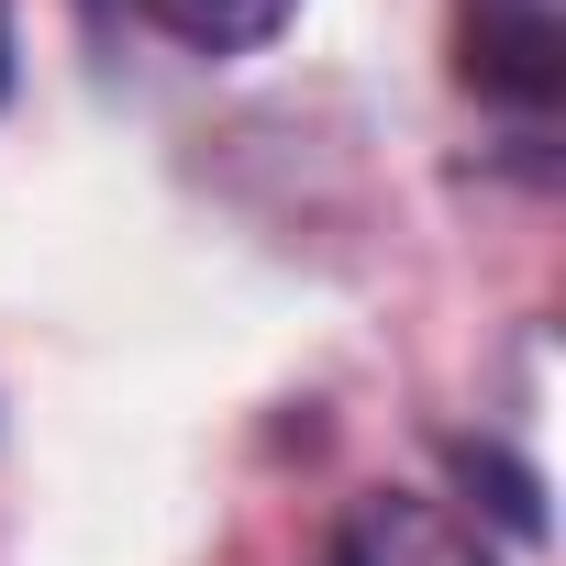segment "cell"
<instances>
[{
  "label": "cell",
  "mask_w": 566,
  "mask_h": 566,
  "mask_svg": "<svg viewBox=\"0 0 566 566\" xmlns=\"http://www.w3.org/2000/svg\"><path fill=\"white\" fill-rule=\"evenodd\" d=\"M455 78L478 101H500V112H555L566 101V23H555V0H467Z\"/></svg>",
  "instance_id": "cell-1"
},
{
  "label": "cell",
  "mask_w": 566,
  "mask_h": 566,
  "mask_svg": "<svg viewBox=\"0 0 566 566\" xmlns=\"http://www.w3.org/2000/svg\"><path fill=\"white\" fill-rule=\"evenodd\" d=\"M323 566H500V555L478 544L467 511H444V500H422V489H367V500L334 522Z\"/></svg>",
  "instance_id": "cell-2"
},
{
  "label": "cell",
  "mask_w": 566,
  "mask_h": 566,
  "mask_svg": "<svg viewBox=\"0 0 566 566\" xmlns=\"http://www.w3.org/2000/svg\"><path fill=\"white\" fill-rule=\"evenodd\" d=\"M290 12L301 0H145V23L167 45H189V56H255V45H277Z\"/></svg>",
  "instance_id": "cell-3"
},
{
  "label": "cell",
  "mask_w": 566,
  "mask_h": 566,
  "mask_svg": "<svg viewBox=\"0 0 566 566\" xmlns=\"http://www.w3.org/2000/svg\"><path fill=\"white\" fill-rule=\"evenodd\" d=\"M455 478L478 489V511H489L511 544H544V478H533L522 455H500V444H455Z\"/></svg>",
  "instance_id": "cell-4"
},
{
  "label": "cell",
  "mask_w": 566,
  "mask_h": 566,
  "mask_svg": "<svg viewBox=\"0 0 566 566\" xmlns=\"http://www.w3.org/2000/svg\"><path fill=\"white\" fill-rule=\"evenodd\" d=\"M0 101H12V0H0Z\"/></svg>",
  "instance_id": "cell-5"
}]
</instances>
